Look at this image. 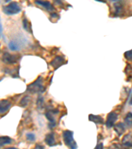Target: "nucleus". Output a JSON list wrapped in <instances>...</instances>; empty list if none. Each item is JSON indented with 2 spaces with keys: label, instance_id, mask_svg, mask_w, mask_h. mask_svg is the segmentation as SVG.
Wrapping results in <instances>:
<instances>
[{
  "label": "nucleus",
  "instance_id": "obj_3",
  "mask_svg": "<svg viewBox=\"0 0 132 149\" xmlns=\"http://www.w3.org/2000/svg\"><path fill=\"white\" fill-rule=\"evenodd\" d=\"M21 10V7L17 2H11L8 6H6L3 8V11L4 13L9 15L19 13Z\"/></svg>",
  "mask_w": 132,
  "mask_h": 149
},
{
  "label": "nucleus",
  "instance_id": "obj_24",
  "mask_svg": "<svg viewBox=\"0 0 132 149\" xmlns=\"http://www.w3.org/2000/svg\"><path fill=\"white\" fill-rule=\"evenodd\" d=\"M35 148H44V147L43 146H41V145H37V146H36Z\"/></svg>",
  "mask_w": 132,
  "mask_h": 149
},
{
  "label": "nucleus",
  "instance_id": "obj_4",
  "mask_svg": "<svg viewBox=\"0 0 132 149\" xmlns=\"http://www.w3.org/2000/svg\"><path fill=\"white\" fill-rule=\"evenodd\" d=\"M2 61L6 64H13L17 63L20 58L18 54H11L9 52H4L2 55Z\"/></svg>",
  "mask_w": 132,
  "mask_h": 149
},
{
  "label": "nucleus",
  "instance_id": "obj_6",
  "mask_svg": "<svg viewBox=\"0 0 132 149\" xmlns=\"http://www.w3.org/2000/svg\"><path fill=\"white\" fill-rule=\"evenodd\" d=\"M65 63V59L61 56H57L50 62V65L55 70H57Z\"/></svg>",
  "mask_w": 132,
  "mask_h": 149
},
{
  "label": "nucleus",
  "instance_id": "obj_21",
  "mask_svg": "<svg viewBox=\"0 0 132 149\" xmlns=\"http://www.w3.org/2000/svg\"><path fill=\"white\" fill-rule=\"evenodd\" d=\"M124 56L126 58V60L128 61H132V50H129V51H127L124 53Z\"/></svg>",
  "mask_w": 132,
  "mask_h": 149
},
{
  "label": "nucleus",
  "instance_id": "obj_1",
  "mask_svg": "<svg viewBox=\"0 0 132 149\" xmlns=\"http://www.w3.org/2000/svg\"><path fill=\"white\" fill-rule=\"evenodd\" d=\"M27 92L32 93H42L44 92V88L43 86V79L41 76H39L37 80L30 84L27 87Z\"/></svg>",
  "mask_w": 132,
  "mask_h": 149
},
{
  "label": "nucleus",
  "instance_id": "obj_19",
  "mask_svg": "<svg viewBox=\"0 0 132 149\" xmlns=\"http://www.w3.org/2000/svg\"><path fill=\"white\" fill-rule=\"evenodd\" d=\"M43 105H44V98L42 96H39L37 100V107L38 109H42L43 108Z\"/></svg>",
  "mask_w": 132,
  "mask_h": 149
},
{
  "label": "nucleus",
  "instance_id": "obj_26",
  "mask_svg": "<svg viewBox=\"0 0 132 149\" xmlns=\"http://www.w3.org/2000/svg\"><path fill=\"white\" fill-rule=\"evenodd\" d=\"M96 1H99V2H102V3H106V0H96Z\"/></svg>",
  "mask_w": 132,
  "mask_h": 149
},
{
  "label": "nucleus",
  "instance_id": "obj_7",
  "mask_svg": "<svg viewBox=\"0 0 132 149\" xmlns=\"http://www.w3.org/2000/svg\"><path fill=\"white\" fill-rule=\"evenodd\" d=\"M35 3L38 5V6H42V8H45L48 11H53L55 10L54 8L49 1H42V0H37V1H35Z\"/></svg>",
  "mask_w": 132,
  "mask_h": 149
},
{
  "label": "nucleus",
  "instance_id": "obj_15",
  "mask_svg": "<svg viewBox=\"0 0 132 149\" xmlns=\"http://www.w3.org/2000/svg\"><path fill=\"white\" fill-rule=\"evenodd\" d=\"M11 139L9 136H1V138H0V145L1 146L11 144Z\"/></svg>",
  "mask_w": 132,
  "mask_h": 149
},
{
  "label": "nucleus",
  "instance_id": "obj_17",
  "mask_svg": "<svg viewBox=\"0 0 132 149\" xmlns=\"http://www.w3.org/2000/svg\"><path fill=\"white\" fill-rule=\"evenodd\" d=\"M23 28L25 29L28 31V32L32 33V28H31V25H30V23L28 22V21L26 19H24L23 21Z\"/></svg>",
  "mask_w": 132,
  "mask_h": 149
},
{
  "label": "nucleus",
  "instance_id": "obj_13",
  "mask_svg": "<svg viewBox=\"0 0 132 149\" xmlns=\"http://www.w3.org/2000/svg\"><path fill=\"white\" fill-rule=\"evenodd\" d=\"M88 119L89 121H93L96 124H103L104 123V119L100 115H95L93 114H90L88 115Z\"/></svg>",
  "mask_w": 132,
  "mask_h": 149
},
{
  "label": "nucleus",
  "instance_id": "obj_20",
  "mask_svg": "<svg viewBox=\"0 0 132 149\" xmlns=\"http://www.w3.org/2000/svg\"><path fill=\"white\" fill-rule=\"evenodd\" d=\"M26 138L28 141H30V142L35 141V139H36L35 134L31 133H28L26 134Z\"/></svg>",
  "mask_w": 132,
  "mask_h": 149
},
{
  "label": "nucleus",
  "instance_id": "obj_18",
  "mask_svg": "<svg viewBox=\"0 0 132 149\" xmlns=\"http://www.w3.org/2000/svg\"><path fill=\"white\" fill-rule=\"evenodd\" d=\"M30 97L29 96H25L20 102V105L21 107H26L30 102Z\"/></svg>",
  "mask_w": 132,
  "mask_h": 149
},
{
  "label": "nucleus",
  "instance_id": "obj_8",
  "mask_svg": "<svg viewBox=\"0 0 132 149\" xmlns=\"http://www.w3.org/2000/svg\"><path fill=\"white\" fill-rule=\"evenodd\" d=\"M11 103L9 102L8 100H1V103H0V113H1V114H3L6 112L8 111L9 109V108L11 107Z\"/></svg>",
  "mask_w": 132,
  "mask_h": 149
},
{
  "label": "nucleus",
  "instance_id": "obj_22",
  "mask_svg": "<svg viewBox=\"0 0 132 149\" xmlns=\"http://www.w3.org/2000/svg\"><path fill=\"white\" fill-rule=\"evenodd\" d=\"M54 1L55 3L59 5V6H61V5H62V0H54Z\"/></svg>",
  "mask_w": 132,
  "mask_h": 149
},
{
  "label": "nucleus",
  "instance_id": "obj_16",
  "mask_svg": "<svg viewBox=\"0 0 132 149\" xmlns=\"http://www.w3.org/2000/svg\"><path fill=\"white\" fill-rule=\"evenodd\" d=\"M124 122L126 124V125L128 127L132 126V113H128L126 115L124 119Z\"/></svg>",
  "mask_w": 132,
  "mask_h": 149
},
{
  "label": "nucleus",
  "instance_id": "obj_12",
  "mask_svg": "<svg viewBox=\"0 0 132 149\" xmlns=\"http://www.w3.org/2000/svg\"><path fill=\"white\" fill-rule=\"evenodd\" d=\"M45 116L47 118V119L50 121V123L48 125L49 128L50 129L54 128V127L56 126V120L54 119V117H53V115H52L51 112H49V111L46 112L45 113Z\"/></svg>",
  "mask_w": 132,
  "mask_h": 149
},
{
  "label": "nucleus",
  "instance_id": "obj_27",
  "mask_svg": "<svg viewBox=\"0 0 132 149\" xmlns=\"http://www.w3.org/2000/svg\"><path fill=\"white\" fill-rule=\"evenodd\" d=\"M129 103H130L131 105H132V97H131V99L130 100V102H129Z\"/></svg>",
  "mask_w": 132,
  "mask_h": 149
},
{
  "label": "nucleus",
  "instance_id": "obj_2",
  "mask_svg": "<svg viewBox=\"0 0 132 149\" xmlns=\"http://www.w3.org/2000/svg\"><path fill=\"white\" fill-rule=\"evenodd\" d=\"M63 139L64 141V143L66 144V146H68V147L75 149L77 146V144L74 141L73 139V132L66 130L63 132Z\"/></svg>",
  "mask_w": 132,
  "mask_h": 149
},
{
  "label": "nucleus",
  "instance_id": "obj_5",
  "mask_svg": "<svg viewBox=\"0 0 132 149\" xmlns=\"http://www.w3.org/2000/svg\"><path fill=\"white\" fill-rule=\"evenodd\" d=\"M117 117H118V115L114 111L110 112V113L108 115L106 121V127L110 129L114 126L115 123L117 121Z\"/></svg>",
  "mask_w": 132,
  "mask_h": 149
},
{
  "label": "nucleus",
  "instance_id": "obj_10",
  "mask_svg": "<svg viewBox=\"0 0 132 149\" xmlns=\"http://www.w3.org/2000/svg\"><path fill=\"white\" fill-rule=\"evenodd\" d=\"M122 145L127 147H132V133H128L124 136L122 139Z\"/></svg>",
  "mask_w": 132,
  "mask_h": 149
},
{
  "label": "nucleus",
  "instance_id": "obj_25",
  "mask_svg": "<svg viewBox=\"0 0 132 149\" xmlns=\"http://www.w3.org/2000/svg\"><path fill=\"white\" fill-rule=\"evenodd\" d=\"M110 1L114 2V3H116V2H120V1H122V0H110Z\"/></svg>",
  "mask_w": 132,
  "mask_h": 149
},
{
  "label": "nucleus",
  "instance_id": "obj_9",
  "mask_svg": "<svg viewBox=\"0 0 132 149\" xmlns=\"http://www.w3.org/2000/svg\"><path fill=\"white\" fill-rule=\"evenodd\" d=\"M44 141L46 143V145L50 146H53L56 145V141H55L54 134L52 133H50L46 135Z\"/></svg>",
  "mask_w": 132,
  "mask_h": 149
},
{
  "label": "nucleus",
  "instance_id": "obj_11",
  "mask_svg": "<svg viewBox=\"0 0 132 149\" xmlns=\"http://www.w3.org/2000/svg\"><path fill=\"white\" fill-rule=\"evenodd\" d=\"M8 47L9 49L13 51H17L21 49V43L18 40H11L9 42Z\"/></svg>",
  "mask_w": 132,
  "mask_h": 149
},
{
  "label": "nucleus",
  "instance_id": "obj_23",
  "mask_svg": "<svg viewBox=\"0 0 132 149\" xmlns=\"http://www.w3.org/2000/svg\"><path fill=\"white\" fill-rule=\"evenodd\" d=\"M103 148V143H98V145L96 146L95 148Z\"/></svg>",
  "mask_w": 132,
  "mask_h": 149
},
{
  "label": "nucleus",
  "instance_id": "obj_14",
  "mask_svg": "<svg viewBox=\"0 0 132 149\" xmlns=\"http://www.w3.org/2000/svg\"><path fill=\"white\" fill-rule=\"evenodd\" d=\"M114 130L118 136H121L123 134L125 131H126V128H125V125L122 123H118L114 125Z\"/></svg>",
  "mask_w": 132,
  "mask_h": 149
}]
</instances>
